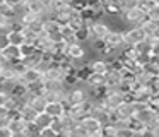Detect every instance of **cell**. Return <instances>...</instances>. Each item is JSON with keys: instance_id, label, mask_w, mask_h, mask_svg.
Masks as SVG:
<instances>
[{"instance_id": "obj_18", "label": "cell", "mask_w": 159, "mask_h": 137, "mask_svg": "<svg viewBox=\"0 0 159 137\" xmlns=\"http://www.w3.org/2000/svg\"><path fill=\"white\" fill-rule=\"evenodd\" d=\"M89 68L94 74H103L108 70V62L104 58H94V60H89Z\"/></svg>"}, {"instance_id": "obj_15", "label": "cell", "mask_w": 159, "mask_h": 137, "mask_svg": "<svg viewBox=\"0 0 159 137\" xmlns=\"http://www.w3.org/2000/svg\"><path fill=\"white\" fill-rule=\"evenodd\" d=\"M22 81L26 84H33V82H39L43 81V74L38 70V68H26V72L21 75Z\"/></svg>"}, {"instance_id": "obj_35", "label": "cell", "mask_w": 159, "mask_h": 137, "mask_svg": "<svg viewBox=\"0 0 159 137\" xmlns=\"http://www.w3.org/2000/svg\"><path fill=\"white\" fill-rule=\"evenodd\" d=\"M0 137H14V134H12V130L7 125H4L0 127Z\"/></svg>"}, {"instance_id": "obj_39", "label": "cell", "mask_w": 159, "mask_h": 137, "mask_svg": "<svg viewBox=\"0 0 159 137\" xmlns=\"http://www.w3.org/2000/svg\"><path fill=\"white\" fill-rule=\"evenodd\" d=\"M7 64V60L4 58V55H2V51H0V65H5Z\"/></svg>"}, {"instance_id": "obj_17", "label": "cell", "mask_w": 159, "mask_h": 137, "mask_svg": "<svg viewBox=\"0 0 159 137\" xmlns=\"http://www.w3.org/2000/svg\"><path fill=\"white\" fill-rule=\"evenodd\" d=\"M135 50H137L139 55H152V48H154V40H152L151 36H147L144 41H140V43L137 45V46H134Z\"/></svg>"}, {"instance_id": "obj_13", "label": "cell", "mask_w": 159, "mask_h": 137, "mask_svg": "<svg viewBox=\"0 0 159 137\" xmlns=\"http://www.w3.org/2000/svg\"><path fill=\"white\" fill-rule=\"evenodd\" d=\"M29 106H31L33 110H36L38 113H43L46 110V105H48V101H46L45 94H38V96H33L29 94Z\"/></svg>"}, {"instance_id": "obj_14", "label": "cell", "mask_w": 159, "mask_h": 137, "mask_svg": "<svg viewBox=\"0 0 159 137\" xmlns=\"http://www.w3.org/2000/svg\"><path fill=\"white\" fill-rule=\"evenodd\" d=\"M60 31H62V24H60L55 17H50V19H46L45 22H43V33H45L46 36L57 34V33H60Z\"/></svg>"}, {"instance_id": "obj_2", "label": "cell", "mask_w": 159, "mask_h": 137, "mask_svg": "<svg viewBox=\"0 0 159 137\" xmlns=\"http://www.w3.org/2000/svg\"><path fill=\"white\" fill-rule=\"evenodd\" d=\"M120 17H121L123 26L135 27V26H142V22L147 19V14L144 10H140L139 7H134V9H128L125 12H120Z\"/></svg>"}, {"instance_id": "obj_25", "label": "cell", "mask_w": 159, "mask_h": 137, "mask_svg": "<svg viewBox=\"0 0 159 137\" xmlns=\"http://www.w3.org/2000/svg\"><path fill=\"white\" fill-rule=\"evenodd\" d=\"M140 135V132H137V130H134L130 125L128 127H123V129H118L116 130V137H139Z\"/></svg>"}, {"instance_id": "obj_10", "label": "cell", "mask_w": 159, "mask_h": 137, "mask_svg": "<svg viewBox=\"0 0 159 137\" xmlns=\"http://www.w3.org/2000/svg\"><path fill=\"white\" fill-rule=\"evenodd\" d=\"M45 113H48L53 120H55V118H62V116L67 113V105H65V103H62V101L48 103V105H46Z\"/></svg>"}, {"instance_id": "obj_32", "label": "cell", "mask_w": 159, "mask_h": 137, "mask_svg": "<svg viewBox=\"0 0 159 137\" xmlns=\"http://www.w3.org/2000/svg\"><path fill=\"white\" fill-rule=\"evenodd\" d=\"M9 45H11V41H9V34H2V33H0V51H4Z\"/></svg>"}, {"instance_id": "obj_40", "label": "cell", "mask_w": 159, "mask_h": 137, "mask_svg": "<svg viewBox=\"0 0 159 137\" xmlns=\"http://www.w3.org/2000/svg\"><path fill=\"white\" fill-rule=\"evenodd\" d=\"M14 137H29L28 132H21V134H14Z\"/></svg>"}, {"instance_id": "obj_24", "label": "cell", "mask_w": 159, "mask_h": 137, "mask_svg": "<svg viewBox=\"0 0 159 137\" xmlns=\"http://www.w3.org/2000/svg\"><path fill=\"white\" fill-rule=\"evenodd\" d=\"M75 40H77V43H89V27L87 26H84V27H80V29H77L75 31Z\"/></svg>"}, {"instance_id": "obj_29", "label": "cell", "mask_w": 159, "mask_h": 137, "mask_svg": "<svg viewBox=\"0 0 159 137\" xmlns=\"http://www.w3.org/2000/svg\"><path fill=\"white\" fill-rule=\"evenodd\" d=\"M67 137H87V134L84 132V129L80 127V122H79V125L75 127V129H72L69 134H67Z\"/></svg>"}, {"instance_id": "obj_37", "label": "cell", "mask_w": 159, "mask_h": 137, "mask_svg": "<svg viewBox=\"0 0 159 137\" xmlns=\"http://www.w3.org/2000/svg\"><path fill=\"white\" fill-rule=\"evenodd\" d=\"M152 55H159V41H154V48H152Z\"/></svg>"}, {"instance_id": "obj_5", "label": "cell", "mask_w": 159, "mask_h": 137, "mask_svg": "<svg viewBox=\"0 0 159 137\" xmlns=\"http://www.w3.org/2000/svg\"><path fill=\"white\" fill-rule=\"evenodd\" d=\"M147 38L145 31L142 29L140 26H135V27H125L123 29V40L127 46H137L140 41H144Z\"/></svg>"}, {"instance_id": "obj_22", "label": "cell", "mask_w": 159, "mask_h": 137, "mask_svg": "<svg viewBox=\"0 0 159 137\" xmlns=\"http://www.w3.org/2000/svg\"><path fill=\"white\" fill-rule=\"evenodd\" d=\"M115 3H116V7H118L120 12H125V10H128V9L137 7L139 0H115Z\"/></svg>"}, {"instance_id": "obj_4", "label": "cell", "mask_w": 159, "mask_h": 137, "mask_svg": "<svg viewBox=\"0 0 159 137\" xmlns=\"http://www.w3.org/2000/svg\"><path fill=\"white\" fill-rule=\"evenodd\" d=\"M89 41H104L106 36L110 34L111 27L106 24V21L98 19L94 22H91L89 26Z\"/></svg>"}, {"instance_id": "obj_28", "label": "cell", "mask_w": 159, "mask_h": 137, "mask_svg": "<svg viewBox=\"0 0 159 137\" xmlns=\"http://www.w3.org/2000/svg\"><path fill=\"white\" fill-rule=\"evenodd\" d=\"M70 5L75 10H84L86 7H89V0H70Z\"/></svg>"}, {"instance_id": "obj_41", "label": "cell", "mask_w": 159, "mask_h": 137, "mask_svg": "<svg viewBox=\"0 0 159 137\" xmlns=\"http://www.w3.org/2000/svg\"><path fill=\"white\" fill-rule=\"evenodd\" d=\"M2 68H4V65H0V77H2Z\"/></svg>"}, {"instance_id": "obj_36", "label": "cell", "mask_w": 159, "mask_h": 137, "mask_svg": "<svg viewBox=\"0 0 159 137\" xmlns=\"http://www.w3.org/2000/svg\"><path fill=\"white\" fill-rule=\"evenodd\" d=\"M39 2H41V5L43 7H45V9L46 10H50V12H53V3H55V0H39ZM53 17H55V16H53Z\"/></svg>"}, {"instance_id": "obj_34", "label": "cell", "mask_w": 159, "mask_h": 137, "mask_svg": "<svg viewBox=\"0 0 159 137\" xmlns=\"http://www.w3.org/2000/svg\"><path fill=\"white\" fill-rule=\"evenodd\" d=\"M39 137H67V135H58V134H55L52 129H45L39 132Z\"/></svg>"}, {"instance_id": "obj_6", "label": "cell", "mask_w": 159, "mask_h": 137, "mask_svg": "<svg viewBox=\"0 0 159 137\" xmlns=\"http://www.w3.org/2000/svg\"><path fill=\"white\" fill-rule=\"evenodd\" d=\"M134 115H135V108L132 101H125L116 110H113V120H132Z\"/></svg>"}, {"instance_id": "obj_42", "label": "cell", "mask_w": 159, "mask_h": 137, "mask_svg": "<svg viewBox=\"0 0 159 137\" xmlns=\"http://www.w3.org/2000/svg\"><path fill=\"white\" fill-rule=\"evenodd\" d=\"M139 137H140V135H139Z\"/></svg>"}, {"instance_id": "obj_12", "label": "cell", "mask_w": 159, "mask_h": 137, "mask_svg": "<svg viewBox=\"0 0 159 137\" xmlns=\"http://www.w3.org/2000/svg\"><path fill=\"white\" fill-rule=\"evenodd\" d=\"M84 84H86L89 89H103L104 87V75L91 72V74L87 75V79L84 81Z\"/></svg>"}, {"instance_id": "obj_9", "label": "cell", "mask_w": 159, "mask_h": 137, "mask_svg": "<svg viewBox=\"0 0 159 137\" xmlns=\"http://www.w3.org/2000/svg\"><path fill=\"white\" fill-rule=\"evenodd\" d=\"M80 127L87 135H101V132H103V125L93 116H86L80 120Z\"/></svg>"}, {"instance_id": "obj_26", "label": "cell", "mask_w": 159, "mask_h": 137, "mask_svg": "<svg viewBox=\"0 0 159 137\" xmlns=\"http://www.w3.org/2000/svg\"><path fill=\"white\" fill-rule=\"evenodd\" d=\"M12 101V96L9 91H5V89H0V106H9Z\"/></svg>"}, {"instance_id": "obj_1", "label": "cell", "mask_w": 159, "mask_h": 137, "mask_svg": "<svg viewBox=\"0 0 159 137\" xmlns=\"http://www.w3.org/2000/svg\"><path fill=\"white\" fill-rule=\"evenodd\" d=\"M125 101H127V94L121 92L120 87L118 89H106L104 87V94H103V98H101V103H103L104 108L113 111V110H116L118 106Z\"/></svg>"}, {"instance_id": "obj_21", "label": "cell", "mask_w": 159, "mask_h": 137, "mask_svg": "<svg viewBox=\"0 0 159 137\" xmlns=\"http://www.w3.org/2000/svg\"><path fill=\"white\" fill-rule=\"evenodd\" d=\"M157 26H159L157 21H154V19H151V17H147V19L142 22L140 27L145 31V34H147V36H152V34H154V31L157 29Z\"/></svg>"}, {"instance_id": "obj_27", "label": "cell", "mask_w": 159, "mask_h": 137, "mask_svg": "<svg viewBox=\"0 0 159 137\" xmlns=\"http://www.w3.org/2000/svg\"><path fill=\"white\" fill-rule=\"evenodd\" d=\"M34 51H38V48H36V45H29V43H24L21 46V53H22V58L24 57H29V55H33Z\"/></svg>"}, {"instance_id": "obj_3", "label": "cell", "mask_w": 159, "mask_h": 137, "mask_svg": "<svg viewBox=\"0 0 159 137\" xmlns=\"http://www.w3.org/2000/svg\"><path fill=\"white\" fill-rule=\"evenodd\" d=\"M104 43H106L108 51H115V53L120 55L127 48L123 40V29H111L110 34L106 36V40H104Z\"/></svg>"}, {"instance_id": "obj_8", "label": "cell", "mask_w": 159, "mask_h": 137, "mask_svg": "<svg viewBox=\"0 0 159 137\" xmlns=\"http://www.w3.org/2000/svg\"><path fill=\"white\" fill-rule=\"evenodd\" d=\"M121 84V70L118 68H110L104 72V87L106 89H118Z\"/></svg>"}, {"instance_id": "obj_16", "label": "cell", "mask_w": 159, "mask_h": 137, "mask_svg": "<svg viewBox=\"0 0 159 137\" xmlns=\"http://www.w3.org/2000/svg\"><path fill=\"white\" fill-rule=\"evenodd\" d=\"M33 123H34V125L38 127V130L41 132V130H45V129H50V127H52V123H53V118L48 115V113H45V111H43V113H38V116H36V120H34Z\"/></svg>"}, {"instance_id": "obj_19", "label": "cell", "mask_w": 159, "mask_h": 137, "mask_svg": "<svg viewBox=\"0 0 159 137\" xmlns=\"http://www.w3.org/2000/svg\"><path fill=\"white\" fill-rule=\"evenodd\" d=\"M9 41H11V45H14V46H22V45L26 43V38H24L22 29L11 31V33H9Z\"/></svg>"}, {"instance_id": "obj_30", "label": "cell", "mask_w": 159, "mask_h": 137, "mask_svg": "<svg viewBox=\"0 0 159 137\" xmlns=\"http://www.w3.org/2000/svg\"><path fill=\"white\" fill-rule=\"evenodd\" d=\"M99 137H116V129L110 123V125L103 127V132H101Z\"/></svg>"}, {"instance_id": "obj_23", "label": "cell", "mask_w": 159, "mask_h": 137, "mask_svg": "<svg viewBox=\"0 0 159 137\" xmlns=\"http://www.w3.org/2000/svg\"><path fill=\"white\" fill-rule=\"evenodd\" d=\"M137 7L140 10H144V12L147 14V17H149V14L157 7V3H156V0H139V5Z\"/></svg>"}, {"instance_id": "obj_20", "label": "cell", "mask_w": 159, "mask_h": 137, "mask_svg": "<svg viewBox=\"0 0 159 137\" xmlns=\"http://www.w3.org/2000/svg\"><path fill=\"white\" fill-rule=\"evenodd\" d=\"M19 116H21V118L24 120V122L33 123V122L36 120V116H38V111H36V110H33L29 105H26L24 108H22L21 111H19Z\"/></svg>"}, {"instance_id": "obj_11", "label": "cell", "mask_w": 159, "mask_h": 137, "mask_svg": "<svg viewBox=\"0 0 159 137\" xmlns=\"http://www.w3.org/2000/svg\"><path fill=\"white\" fill-rule=\"evenodd\" d=\"M4 58L9 64H14V62L22 60V53H21V46H14V45H9L4 51H2Z\"/></svg>"}, {"instance_id": "obj_7", "label": "cell", "mask_w": 159, "mask_h": 137, "mask_svg": "<svg viewBox=\"0 0 159 137\" xmlns=\"http://www.w3.org/2000/svg\"><path fill=\"white\" fill-rule=\"evenodd\" d=\"M65 55H67V57H69L72 62H79V60H86V58H87L86 46H84L82 43H72V45H67Z\"/></svg>"}, {"instance_id": "obj_38", "label": "cell", "mask_w": 159, "mask_h": 137, "mask_svg": "<svg viewBox=\"0 0 159 137\" xmlns=\"http://www.w3.org/2000/svg\"><path fill=\"white\" fill-rule=\"evenodd\" d=\"M151 38H152V40H154V41H159V26H157V29L154 31V34H152Z\"/></svg>"}, {"instance_id": "obj_31", "label": "cell", "mask_w": 159, "mask_h": 137, "mask_svg": "<svg viewBox=\"0 0 159 137\" xmlns=\"http://www.w3.org/2000/svg\"><path fill=\"white\" fill-rule=\"evenodd\" d=\"M24 2H26V0H4V5H7V7H11V9L17 10V9H21V7L24 5Z\"/></svg>"}, {"instance_id": "obj_33", "label": "cell", "mask_w": 159, "mask_h": 137, "mask_svg": "<svg viewBox=\"0 0 159 137\" xmlns=\"http://www.w3.org/2000/svg\"><path fill=\"white\" fill-rule=\"evenodd\" d=\"M140 137H159V132H156V130L147 129V127H145V129L140 132Z\"/></svg>"}]
</instances>
